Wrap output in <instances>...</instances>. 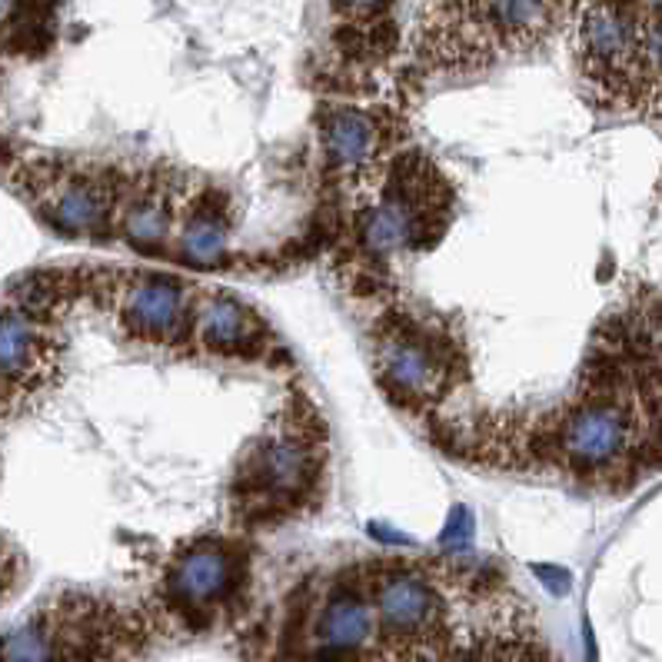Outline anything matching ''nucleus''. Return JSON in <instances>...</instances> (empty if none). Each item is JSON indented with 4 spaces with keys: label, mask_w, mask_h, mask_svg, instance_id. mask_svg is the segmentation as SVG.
I'll return each instance as SVG.
<instances>
[{
    "label": "nucleus",
    "mask_w": 662,
    "mask_h": 662,
    "mask_svg": "<svg viewBox=\"0 0 662 662\" xmlns=\"http://www.w3.org/2000/svg\"><path fill=\"white\" fill-rule=\"evenodd\" d=\"M563 14L566 0H423L413 50L426 74H480L543 47Z\"/></svg>",
    "instance_id": "1"
},
{
    "label": "nucleus",
    "mask_w": 662,
    "mask_h": 662,
    "mask_svg": "<svg viewBox=\"0 0 662 662\" xmlns=\"http://www.w3.org/2000/svg\"><path fill=\"white\" fill-rule=\"evenodd\" d=\"M583 376V390L536 430L533 450L579 483L626 486L656 463L646 420L629 386L599 373Z\"/></svg>",
    "instance_id": "2"
},
{
    "label": "nucleus",
    "mask_w": 662,
    "mask_h": 662,
    "mask_svg": "<svg viewBox=\"0 0 662 662\" xmlns=\"http://www.w3.org/2000/svg\"><path fill=\"white\" fill-rule=\"evenodd\" d=\"M383 167V164H380ZM363 177V203L356 207L353 233L363 260L390 263L406 253L433 247L446 227V180L423 157L406 154L380 173Z\"/></svg>",
    "instance_id": "3"
},
{
    "label": "nucleus",
    "mask_w": 662,
    "mask_h": 662,
    "mask_svg": "<svg viewBox=\"0 0 662 662\" xmlns=\"http://www.w3.org/2000/svg\"><path fill=\"white\" fill-rule=\"evenodd\" d=\"M456 343L410 310H390L373 330V373L393 403L426 410L460 376Z\"/></svg>",
    "instance_id": "4"
},
{
    "label": "nucleus",
    "mask_w": 662,
    "mask_h": 662,
    "mask_svg": "<svg viewBox=\"0 0 662 662\" xmlns=\"http://www.w3.org/2000/svg\"><path fill=\"white\" fill-rule=\"evenodd\" d=\"M643 10L646 0H566L576 70L603 110H626Z\"/></svg>",
    "instance_id": "5"
},
{
    "label": "nucleus",
    "mask_w": 662,
    "mask_h": 662,
    "mask_svg": "<svg viewBox=\"0 0 662 662\" xmlns=\"http://www.w3.org/2000/svg\"><path fill=\"white\" fill-rule=\"evenodd\" d=\"M200 290L187 287L170 273H124L117 283L107 273L90 270L87 303H100L117 313V323L130 340L147 346H180L190 343L193 307Z\"/></svg>",
    "instance_id": "6"
},
{
    "label": "nucleus",
    "mask_w": 662,
    "mask_h": 662,
    "mask_svg": "<svg viewBox=\"0 0 662 662\" xmlns=\"http://www.w3.org/2000/svg\"><path fill=\"white\" fill-rule=\"evenodd\" d=\"M320 476V443H313L310 423H287L280 433L263 436L247 450L237 473V503L247 516H283L307 503Z\"/></svg>",
    "instance_id": "7"
},
{
    "label": "nucleus",
    "mask_w": 662,
    "mask_h": 662,
    "mask_svg": "<svg viewBox=\"0 0 662 662\" xmlns=\"http://www.w3.org/2000/svg\"><path fill=\"white\" fill-rule=\"evenodd\" d=\"M363 579L376 616V639L406 649L440 643L443 593L430 569L386 559V563L363 569Z\"/></svg>",
    "instance_id": "8"
},
{
    "label": "nucleus",
    "mask_w": 662,
    "mask_h": 662,
    "mask_svg": "<svg viewBox=\"0 0 662 662\" xmlns=\"http://www.w3.org/2000/svg\"><path fill=\"white\" fill-rule=\"evenodd\" d=\"M190 340L203 353L233 356V360H257L273 346L260 313L230 293H200L193 307Z\"/></svg>",
    "instance_id": "9"
},
{
    "label": "nucleus",
    "mask_w": 662,
    "mask_h": 662,
    "mask_svg": "<svg viewBox=\"0 0 662 662\" xmlns=\"http://www.w3.org/2000/svg\"><path fill=\"white\" fill-rule=\"evenodd\" d=\"M320 150L340 177H366L383 164L386 124L360 107H323L317 117Z\"/></svg>",
    "instance_id": "10"
},
{
    "label": "nucleus",
    "mask_w": 662,
    "mask_h": 662,
    "mask_svg": "<svg viewBox=\"0 0 662 662\" xmlns=\"http://www.w3.org/2000/svg\"><path fill=\"white\" fill-rule=\"evenodd\" d=\"M233 237L230 200L213 187H197L187 193L180 207L177 233H173V253L180 263L193 270H217L227 263Z\"/></svg>",
    "instance_id": "11"
},
{
    "label": "nucleus",
    "mask_w": 662,
    "mask_h": 662,
    "mask_svg": "<svg viewBox=\"0 0 662 662\" xmlns=\"http://www.w3.org/2000/svg\"><path fill=\"white\" fill-rule=\"evenodd\" d=\"M626 114L662 120V7L649 4V0L643 10V30H639L633 77H629Z\"/></svg>",
    "instance_id": "12"
},
{
    "label": "nucleus",
    "mask_w": 662,
    "mask_h": 662,
    "mask_svg": "<svg viewBox=\"0 0 662 662\" xmlns=\"http://www.w3.org/2000/svg\"><path fill=\"white\" fill-rule=\"evenodd\" d=\"M333 4H336V10H340L343 17H350V20H370V17H376V14H383L390 0H333Z\"/></svg>",
    "instance_id": "13"
}]
</instances>
